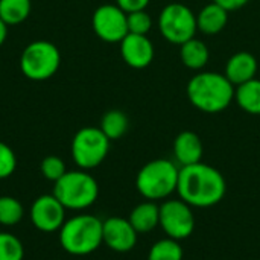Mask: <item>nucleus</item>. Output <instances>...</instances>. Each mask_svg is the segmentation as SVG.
Returning a JSON list of instances; mask_svg holds the SVG:
<instances>
[{
  "mask_svg": "<svg viewBox=\"0 0 260 260\" xmlns=\"http://www.w3.org/2000/svg\"><path fill=\"white\" fill-rule=\"evenodd\" d=\"M104 222L93 215H76L59 230V244L72 256H88L102 244Z\"/></svg>",
  "mask_w": 260,
  "mask_h": 260,
  "instance_id": "7ed1b4c3",
  "label": "nucleus"
},
{
  "mask_svg": "<svg viewBox=\"0 0 260 260\" xmlns=\"http://www.w3.org/2000/svg\"><path fill=\"white\" fill-rule=\"evenodd\" d=\"M183 247L180 241H175L172 238H165L157 241L149 253L148 260H183Z\"/></svg>",
  "mask_w": 260,
  "mask_h": 260,
  "instance_id": "4be33fe9",
  "label": "nucleus"
},
{
  "mask_svg": "<svg viewBox=\"0 0 260 260\" xmlns=\"http://www.w3.org/2000/svg\"><path fill=\"white\" fill-rule=\"evenodd\" d=\"M17 168V157L11 146L0 142V180L9 178Z\"/></svg>",
  "mask_w": 260,
  "mask_h": 260,
  "instance_id": "bb28decb",
  "label": "nucleus"
},
{
  "mask_svg": "<svg viewBox=\"0 0 260 260\" xmlns=\"http://www.w3.org/2000/svg\"><path fill=\"white\" fill-rule=\"evenodd\" d=\"M40 169H41V175L46 180L53 181V183H56L67 172L66 171V163L56 155H49V157L43 158Z\"/></svg>",
  "mask_w": 260,
  "mask_h": 260,
  "instance_id": "a878e982",
  "label": "nucleus"
},
{
  "mask_svg": "<svg viewBox=\"0 0 260 260\" xmlns=\"http://www.w3.org/2000/svg\"><path fill=\"white\" fill-rule=\"evenodd\" d=\"M137 232L129 219L113 216L104 221L102 239L104 244L114 253H129L137 244Z\"/></svg>",
  "mask_w": 260,
  "mask_h": 260,
  "instance_id": "f8f14e48",
  "label": "nucleus"
},
{
  "mask_svg": "<svg viewBox=\"0 0 260 260\" xmlns=\"http://www.w3.org/2000/svg\"><path fill=\"white\" fill-rule=\"evenodd\" d=\"M32 9L30 0H0V18L8 26L23 23Z\"/></svg>",
  "mask_w": 260,
  "mask_h": 260,
  "instance_id": "412c9836",
  "label": "nucleus"
},
{
  "mask_svg": "<svg viewBox=\"0 0 260 260\" xmlns=\"http://www.w3.org/2000/svg\"><path fill=\"white\" fill-rule=\"evenodd\" d=\"M204 146L200 136L193 131H181L174 140V155L181 166L200 163Z\"/></svg>",
  "mask_w": 260,
  "mask_h": 260,
  "instance_id": "2eb2a0df",
  "label": "nucleus"
},
{
  "mask_svg": "<svg viewBox=\"0 0 260 260\" xmlns=\"http://www.w3.org/2000/svg\"><path fill=\"white\" fill-rule=\"evenodd\" d=\"M94 34L105 43H120L128 32L126 12L117 5H101L91 17Z\"/></svg>",
  "mask_w": 260,
  "mask_h": 260,
  "instance_id": "9d476101",
  "label": "nucleus"
},
{
  "mask_svg": "<svg viewBox=\"0 0 260 260\" xmlns=\"http://www.w3.org/2000/svg\"><path fill=\"white\" fill-rule=\"evenodd\" d=\"M151 0H116V5L123 9L126 14L136 12V11H143L149 5Z\"/></svg>",
  "mask_w": 260,
  "mask_h": 260,
  "instance_id": "cd10ccee",
  "label": "nucleus"
},
{
  "mask_svg": "<svg viewBox=\"0 0 260 260\" xmlns=\"http://www.w3.org/2000/svg\"><path fill=\"white\" fill-rule=\"evenodd\" d=\"M229 23V11H225L222 6H219L215 2H210L206 5L198 14H197V27L204 35H216Z\"/></svg>",
  "mask_w": 260,
  "mask_h": 260,
  "instance_id": "dca6fc26",
  "label": "nucleus"
},
{
  "mask_svg": "<svg viewBox=\"0 0 260 260\" xmlns=\"http://www.w3.org/2000/svg\"><path fill=\"white\" fill-rule=\"evenodd\" d=\"M128 219L137 233H149L160 225V206L155 201L140 203L133 209Z\"/></svg>",
  "mask_w": 260,
  "mask_h": 260,
  "instance_id": "f3484780",
  "label": "nucleus"
},
{
  "mask_svg": "<svg viewBox=\"0 0 260 260\" xmlns=\"http://www.w3.org/2000/svg\"><path fill=\"white\" fill-rule=\"evenodd\" d=\"M215 3H218L219 6H222L225 11L232 12V11H238L241 8H244L250 0H212Z\"/></svg>",
  "mask_w": 260,
  "mask_h": 260,
  "instance_id": "c85d7f7f",
  "label": "nucleus"
},
{
  "mask_svg": "<svg viewBox=\"0 0 260 260\" xmlns=\"http://www.w3.org/2000/svg\"><path fill=\"white\" fill-rule=\"evenodd\" d=\"M61 64L59 49L46 40L27 44L20 56V70L30 81H46L52 78Z\"/></svg>",
  "mask_w": 260,
  "mask_h": 260,
  "instance_id": "423d86ee",
  "label": "nucleus"
},
{
  "mask_svg": "<svg viewBox=\"0 0 260 260\" xmlns=\"http://www.w3.org/2000/svg\"><path fill=\"white\" fill-rule=\"evenodd\" d=\"M66 207L59 203V200L52 195L38 197L29 210V218L32 225L44 233L59 232L66 222Z\"/></svg>",
  "mask_w": 260,
  "mask_h": 260,
  "instance_id": "9b49d317",
  "label": "nucleus"
},
{
  "mask_svg": "<svg viewBox=\"0 0 260 260\" xmlns=\"http://www.w3.org/2000/svg\"><path fill=\"white\" fill-rule=\"evenodd\" d=\"M235 101L248 114L260 116V79L247 81L235 88Z\"/></svg>",
  "mask_w": 260,
  "mask_h": 260,
  "instance_id": "6ab92c4d",
  "label": "nucleus"
},
{
  "mask_svg": "<svg viewBox=\"0 0 260 260\" xmlns=\"http://www.w3.org/2000/svg\"><path fill=\"white\" fill-rule=\"evenodd\" d=\"M8 24L0 18V47H2V44L5 43V40H6V37H8Z\"/></svg>",
  "mask_w": 260,
  "mask_h": 260,
  "instance_id": "c756f323",
  "label": "nucleus"
},
{
  "mask_svg": "<svg viewBox=\"0 0 260 260\" xmlns=\"http://www.w3.org/2000/svg\"><path fill=\"white\" fill-rule=\"evenodd\" d=\"M225 192V178L216 168L203 161L180 168L177 193L190 207H213L224 200Z\"/></svg>",
  "mask_w": 260,
  "mask_h": 260,
  "instance_id": "f257e3e1",
  "label": "nucleus"
},
{
  "mask_svg": "<svg viewBox=\"0 0 260 260\" xmlns=\"http://www.w3.org/2000/svg\"><path fill=\"white\" fill-rule=\"evenodd\" d=\"M180 168L171 160L157 158L148 161L136 177L137 192L148 201L168 200L177 192Z\"/></svg>",
  "mask_w": 260,
  "mask_h": 260,
  "instance_id": "20e7f679",
  "label": "nucleus"
},
{
  "mask_svg": "<svg viewBox=\"0 0 260 260\" xmlns=\"http://www.w3.org/2000/svg\"><path fill=\"white\" fill-rule=\"evenodd\" d=\"M210 58L209 47L204 41L192 38L180 46V59L184 67L190 70H201L207 66Z\"/></svg>",
  "mask_w": 260,
  "mask_h": 260,
  "instance_id": "a211bd4d",
  "label": "nucleus"
},
{
  "mask_svg": "<svg viewBox=\"0 0 260 260\" xmlns=\"http://www.w3.org/2000/svg\"><path fill=\"white\" fill-rule=\"evenodd\" d=\"M53 195L70 210H85L99 197V184L87 171H67L53 186Z\"/></svg>",
  "mask_w": 260,
  "mask_h": 260,
  "instance_id": "39448f33",
  "label": "nucleus"
},
{
  "mask_svg": "<svg viewBox=\"0 0 260 260\" xmlns=\"http://www.w3.org/2000/svg\"><path fill=\"white\" fill-rule=\"evenodd\" d=\"M129 120L128 116L120 110H110L101 119V129L110 140H117L123 137L128 131Z\"/></svg>",
  "mask_w": 260,
  "mask_h": 260,
  "instance_id": "aec40b11",
  "label": "nucleus"
},
{
  "mask_svg": "<svg viewBox=\"0 0 260 260\" xmlns=\"http://www.w3.org/2000/svg\"><path fill=\"white\" fill-rule=\"evenodd\" d=\"M160 227L168 238L175 241L187 239L195 230L192 207L183 200H166L160 206Z\"/></svg>",
  "mask_w": 260,
  "mask_h": 260,
  "instance_id": "1a4fd4ad",
  "label": "nucleus"
},
{
  "mask_svg": "<svg viewBox=\"0 0 260 260\" xmlns=\"http://www.w3.org/2000/svg\"><path fill=\"white\" fill-rule=\"evenodd\" d=\"M235 85L219 72H200L186 87L189 102L207 114L222 113L235 101Z\"/></svg>",
  "mask_w": 260,
  "mask_h": 260,
  "instance_id": "f03ea898",
  "label": "nucleus"
},
{
  "mask_svg": "<svg viewBox=\"0 0 260 260\" xmlns=\"http://www.w3.org/2000/svg\"><path fill=\"white\" fill-rule=\"evenodd\" d=\"M24 247L21 241L8 232H0V260H23Z\"/></svg>",
  "mask_w": 260,
  "mask_h": 260,
  "instance_id": "b1692460",
  "label": "nucleus"
},
{
  "mask_svg": "<svg viewBox=\"0 0 260 260\" xmlns=\"http://www.w3.org/2000/svg\"><path fill=\"white\" fill-rule=\"evenodd\" d=\"M110 139L101 128H81L72 140V158L79 169L90 171L98 168L108 155Z\"/></svg>",
  "mask_w": 260,
  "mask_h": 260,
  "instance_id": "6e6552de",
  "label": "nucleus"
},
{
  "mask_svg": "<svg viewBox=\"0 0 260 260\" xmlns=\"http://www.w3.org/2000/svg\"><path fill=\"white\" fill-rule=\"evenodd\" d=\"M126 20H128V32L129 34L148 35V32L152 29V18L145 9L126 14Z\"/></svg>",
  "mask_w": 260,
  "mask_h": 260,
  "instance_id": "393cba45",
  "label": "nucleus"
},
{
  "mask_svg": "<svg viewBox=\"0 0 260 260\" xmlns=\"http://www.w3.org/2000/svg\"><path fill=\"white\" fill-rule=\"evenodd\" d=\"M120 55L131 69H146L154 61L155 49L148 35L128 34L120 41Z\"/></svg>",
  "mask_w": 260,
  "mask_h": 260,
  "instance_id": "ddd939ff",
  "label": "nucleus"
},
{
  "mask_svg": "<svg viewBox=\"0 0 260 260\" xmlns=\"http://www.w3.org/2000/svg\"><path fill=\"white\" fill-rule=\"evenodd\" d=\"M157 26L166 41L178 46L195 38L198 32L197 14L183 3L166 5L158 14Z\"/></svg>",
  "mask_w": 260,
  "mask_h": 260,
  "instance_id": "0eeeda50",
  "label": "nucleus"
},
{
  "mask_svg": "<svg viewBox=\"0 0 260 260\" xmlns=\"http://www.w3.org/2000/svg\"><path fill=\"white\" fill-rule=\"evenodd\" d=\"M24 215L23 204L14 197H0V225L14 227Z\"/></svg>",
  "mask_w": 260,
  "mask_h": 260,
  "instance_id": "5701e85b",
  "label": "nucleus"
},
{
  "mask_svg": "<svg viewBox=\"0 0 260 260\" xmlns=\"http://www.w3.org/2000/svg\"><path fill=\"white\" fill-rule=\"evenodd\" d=\"M257 73V59L250 52H236L232 55L225 64V76L227 79L235 85H241L247 81H251L256 78Z\"/></svg>",
  "mask_w": 260,
  "mask_h": 260,
  "instance_id": "4468645a",
  "label": "nucleus"
}]
</instances>
